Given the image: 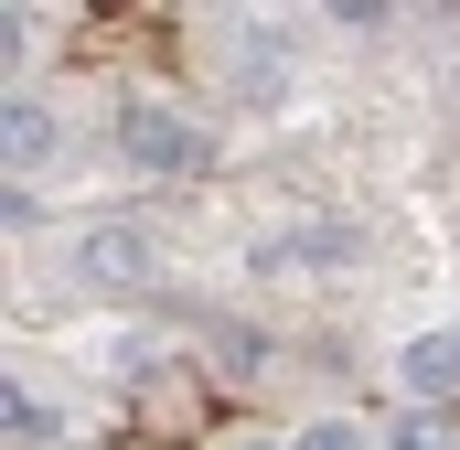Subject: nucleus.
Segmentation results:
<instances>
[{
  "instance_id": "f257e3e1",
  "label": "nucleus",
  "mask_w": 460,
  "mask_h": 450,
  "mask_svg": "<svg viewBox=\"0 0 460 450\" xmlns=\"http://www.w3.org/2000/svg\"><path fill=\"white\" fill-rule=\"evenodd\" d=\"M108 150L139 172V183H193V172L215 161V140L172 108V97H128V108L108 118Z\"/></svg>"
},
{
  "instance_id": "f03ea898",
  "label": "nucleus",
  "mask_w": 460,
  "mask_h": 450,
  "mask_svg": "<svg viewBox=\"0 0 460 450\" xmlns=\"http://www.w3.org/2000/svg\"><path fill=\"white\" fill-rule=\"evenodd\" d=\"M150 257H161L150 225H86L75 236V279L86 290H150Z\"/></svg>"
},
{
  "instance_id": "7ed1b4c3",
  "label": "nucleus",
  "mask_w": 460,
  "mask_h": 450,
  "mask_svg": "<svg viewBox=\"0 0 460 450\" xmlns=\"http://www.w3.org/2000/svg\"><path fill=\"white\" fill-rule=\"evenodd\" d=\"M353 257H364L353 225H279V236L257 247V268H353Z\"/></svg>"
},
{
  "instance_id": "20e7f679",
  "label": "nucleus",
  "mask_w": 460,
  "mask_h": 450,
  "mask_svg": "<svg viewBox=\"0 0 460 450\" xmlns=\"http://www.w3.org/2000/svg\"><path fill=\"white\" fill-rule=\"evenodd\" d=\"M0 150H11V183H32V172L54 161V108H43L32 86H11V97H0Z\"/></svg>"
},
{
  "instance_id": "39448f33",
  "label": "nucleus",
  "mask_w": 460,
  "mask_h": 450,
  "mask_svg": "<svg viewBox=\"0 0 460 450\" xmlns=\"http://www.w3.org/2000/svg\"><path fill=\"white\" fill-rule=\"evenodd\" d=\"M396 375H407V397H418V408H439V418H450V397H460V333H418L407 354H396Z\"/></svg>"
},
{
  "instance_id": "423d86ee",
  "label": "nucleus",
  "mask_w": 460,
  "mask_h": 450,
  "mask_svg": "<svg viewBox=\"0 0 460 450\" xmlns=\"http://www.w3.org/2000/svg\"><path fill=\"white\" fill-rule=\"evenodd\" d=\"M204 354H215V375H226V386H257L279 343L257 333V322H226V311H215V322H204Z\"/></svg>"
},
{
  "instance_id": "0eeeda50",
  "label": "nucleus",
  "mask_w": 460,
  "mask_h": 450,
  "mask_svg": "<svg viewBox=\"0 0 460 450\" xmlns=\"http://www.w3.org/2000/svg\"><path fill=\"white\" fill-rule=\"evenodd\" d=\"M235 76H246L257 97H279V86H289V43H279L268 22H246V32H235Z\"/></svg>"
},
{
  "instance_id": "6e6552de",
  "label": "nucleus",
  "mask_w": 460,
  "mask_h": 450,
  "mask_svg": "<svg viewBox=\"0 0 460 450\" xmlns=\"http://www.w3.org/2000/svg\"><path fill=\"white\" fill-rule=\"evenodd\" d=\"M54 429H65V418H54V397H32V386H0V440H11V450H43Z\"/></svg>"
},
{
  "instance_id": "1a4fd4ad",
  "label": "nucleus",
  "mask_w": 460,
  "mask_h": 450,
  "mask_svg": "<svg viewBox=\"0 0 460 450\" xmlns=\"http://www.w3.org/2000/svg\"><path fill=\"white\" fill-rule=\"evenodd\" d=\"M385 450H460V429L439 418V408H407V418L385 429Z\"/></svg>"
},
{
  "instance_id": "9d476101",
  "label": "nucleus",
  "mask_w": 460,
  "mask_h": 450,
  "mask_svg": "<svg viewBox=\"0 0 460 450\" xmlns=\"http://www.w3.org/2000/svg\"><path fill=\"white\" fill-rule=\"evenodd\" d=\"M289 450H375V429H353V418H311Z\"/></svg>"
},
{
  "instance_id": "9b49d317",
  "label": "nucleus",
  "mask_w": 460,
  "mask_h": 450,
  "mask_svg": "<svg viewBox=\"0 0 460 450\" xmlns=\"http://www.w3.org/2000/svg\"><path fill=\"white\" fill-rule=\"evenodd\" d=\"M235 450H289V440H235Z\"/></svg>"
}]
</instances>
